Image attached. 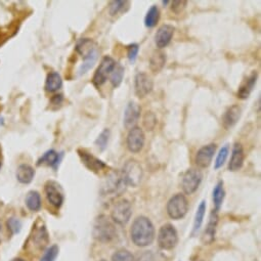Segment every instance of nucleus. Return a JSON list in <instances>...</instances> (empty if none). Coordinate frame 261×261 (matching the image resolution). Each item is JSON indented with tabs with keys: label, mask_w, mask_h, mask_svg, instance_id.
I'll use <instances>...</instances> for the list:
<instances>
[{
	"label": "nucleus",
	"mask_w": 261,
	"mask_h": 261,
	"mask_svg": "<svg viewBox=\"0 0 261 261\" xmlns=\"http://www.w3.org/2000/svg\"><path fill=\"white\" fill-rule=\"evenodd\" d=\"M124 72H125L124 67L121 66L120 64H116L114 70L110 75V82L113 85L114 88H117V87L121 85L124 78Z\"/></svg>",
	"instance_id": "c756f323"
},
{
	"label": "nucleus",
	"mask_w": 261,
	"mask_h": 261,
	"mask_svg": "<svg viewBox=\"0 0 261 261\" xmlns=\"http://www.w3.org/2000/svg\"><path fill=\"white\" fill-rule=\"evenodd\" d=\"M203 173L197 168L188 169L182 176V188L186 194H192L202 182Z\"/></svg>",
	"instance_id": "39448f33"
},
{
	"label": "nucleus",
	"mask_w": 261,
	"mask_h": 261,
	"mask_svg": "<svg viewBox=\"0 0 261 261\" xmlns=\"http://www.w3.org/2000/svg\"><path fill=\"white\" fill-rule=\"evenodd\" d=\"M144 126L148 130V132H152L157 124V118L153 112H146L144 116Z\"/></svg>",
	"instance_id": "f704fd0d"
},
{
	"label": "nucleus",
	"mask_w": 261,
	"mask_h": 261,
	"mask_svg": "<svg viewBox=\"0 0 261 261\" xmlns=\"http://www.w3.org/2000/svg\"><path fill=\"white\" fill-rule=\"evenodd\" d=\"M216 144H209L207 146H202L196 155L194 162L199 168H207L210 166L212 159L214 157V154L216 152Z\"/></svg>",
	"instance_id": "dca6fc26"
},
{
	"label": "nucleus",
	"mask_w": 261,
	"mask_h": 261,
	"mask_svg": "<svg viewBox=\"0 0 261 261\" xmlns=\"http://www.w3.org/2000/svg\"><path fill=\"white\" fill-rule=\"evenodd\" d=\"M154 88V82L152 78L144 72L138 73L134 78V92L138 98H144L150 94Z\"/></svg>",
	"instance_id": "f8f14e48"
},
{
	"label": "nucleus",
	"mask_w": 261,
	"mask_h": 261,
	"mask_svg": "<svg viewBox=\"0 0 261 261\" xmlns=\"http://www.w3.org/2000/svg\"><path fill=\"white\" fill-rule=\"evenodd\" d=\"M77 153H78V155H79L83 165L88 170H90V171H92L94 173H100L102 170L108 169V166L106 163H104L102 160H100L98 158L94 157L90 153H88V152H87V150L79 148L77 150Z\"/></svg>",
	"instance_id": "4468645a"
},
{
	"label": "nucleus",
	"mask_w": 261,
	"mask_h": 261,
	"mask_svg": "<svg viewBox=\"0 0 261 261\" xmlns=\"http://www.w3.org/2000/svg\"><path fill=\"white\" fill-rule=\"evenodd\" d=\"M244 159H245V154H244V148L241 144L236 142L232 148V158L228 163V170L230 171H238L243 165H244Z\"/></svg>",
	"instance_id": "6ab92c4d"
},
{
	"label": "nucleus",
	"mask_w": 261,
	"mask_h": 261,
	"mask_svg": "<svg viewBox=\"0 0 261 261\" xmlns=\"http://www.w3.org/2000/svg\"><path fill=\"white\" fill-rule=\"evenodd\" d=\"M160 20V10L158 8L157 6H152L146 16H144V25L148 28H154L158 23Z\"/></svg>",
	"instance_id": "cd10ccee"
},
{
	"label": "nucleus",
	"mask_w": 261,
	"mask_h": 261,
	"mask_svg": "<svg viewBox=\"0 0 261 261\" xmlns=\"http://www.w3.org/2000/svg\"><path fill=\"white\" fill-rule=\"evenodd\" d=\"M242 115V108L238 104L230 106L224 112L222 116V124L226 129H230L234 127L238 121L240 120Z\"/></svg>",
	"instance_id": "aec40b11"
},
{
	"label": "nucleus",
	"mask_w": 261,
	"mask_h": 261,
	"mask_svg": "<svg viewBox=\"0 0 261 261\" xmlns=\"http://www.w3.org/2000/svg\"><path fill=\"white\" fill-rule=\"evenodd\" d=\"M228 153H230V146L228 144L220 148V153L217 154V157H216V160H215V163H214V168L216 170L222 168L224 165V163H226V161L228 159Z\"/></svg>",
	"instance_id": "72a5a7b5"
},
{
	"label": "nucleus",
	"mask_w": 261,
	"mask_h": 261,
	"mask_svg": "<svg viewBox=\"0 0 261 261\" xmlns=\"http://www.w3.org/2000/svg\"><path fill=\"white\" fill-rule=\"evenodd\" d=\"M4 38V35H2V31H0V42H2V39Z\"/></svg>",
	"instance_id": "c03bdc74"
},
{
	"label": "nucleus",
	"mask_w": 261,
	"mask_h": 261,
	"mask_svg": "<svg viewBox=\"0 0 261 261\" xmlns=\"http://www.w3.org/2000/svg\"><path fill=\"white\" fill-rule=\"evenodd\" d=\"M62 102H64V96L62 94H56L50 100V104L52 106H60V104H62Z\"/></svg>",
	"instance_id": "a19ab883"
},
{
	"label": "nucleus",
	"mask_w": 261,
	"mask_h": 261,
	"mask_svg": "<svg viewBox=\"0 0 261 261\" xmlns=\"http://www.w3.org/2000/svg\"><path fill=\"white\" fill-rule=\"evenodd\" d=\"M188 211V202L184 194H176L167 203V213L170 218L178 220L184 218Z\"/></svg>",
	"instance_id": "20e7f679"
},
{
	"label": "nucleus",
	"mask_w": 261,
	"mask_h": 261,
	"mask_svg": "<svg viewBox=\"0 0 261 261\" xmlns=\"http://www.w3.org/2000/svg\"><path fill=\"white\" fill-rule=\"evenodd\" d=\"M205 212H206V203L205 201H202L197 209V212H196V216H194V228H192V234H194L197 232L202 224H203V220L205 216Z\"/></svg>",
	"instance_id": "7c9ffc66"
},
{
	"label": "nucleus",
	"mask_w": 261,
	"mask_h": 261,
	"mask_svg": "<svg viewBox=\"0 0 261 261\" xmlns=\"http://www.w3.org/2000/svg\"><path fill=\"white\" fill-rule=\"evenodd\" d=\"M132 242L138 247H146L155 238V228L146 216H138L130 230Z\"/></svg>",
	"instance_id": "f257e3e1"
},
{
	"label": "nucleus",
	"mask_w": 261,
	"mask_h": 261,
	"mask_svg": "<svg viewBox=\"0 0 261 261\" xmlns=\"http://www.w3.org/2000/svg\"><path fill=\"white\" fill-rule=\"evenodd\" d=\"M32 234L29 238L27 244L33 246L36 250H42L48 243V234L44 224H36L33 226Z\"/></svg>",
	"instance_id": "ddd939ff"
},
{
	"label": "nucleus",
	"mask_w": 261,
	"mask_h": 261,
	"mask_svg": "<svg viewBox=\"0 0 261 261\" xmlns=\"http://www.w3.org/2000/svg\"><path fill=\"white\" fill-rule=\"evenodd\" d=\"M257 80V73L254 71L243 83L242 85L238 87V98L241 100H247L253 90L254 85L256 84Z\"/></svg>",
	"instance_id": "b1692460"
},
{
	"label": "nucleus",
	"mask_w": 261,
	"mask_h": 261,
	"mask_svg": "<svg viewBox=\"0 0 261 261\" xmlns=\"http://www.w3.org/2000/svg\"><path fill=\"white\" fill-rule=\"evenodd\" d=\"M110 136H111V132H110V129H108V128H104L102 132L100 134V136H98V138L94 142L96 146L102 152L106 148L108 144V140H110Z\"/></svg>",
	"instance_id": "2f4dec72"
},
{
	"label": "nucleus",
	"mask_w": 261,
	"mask_h": 261,
	"mask_svg": "<svg viewBox=\"0 0 261 261\" xmlns=\"http://www.w3.org/2000/svg\"><path fill=\"white\" fill-rule=\"evenodd\" d=\"M224 182H220L217 184L213 190V203L215 206L216 211H218L222 205V202L224 200Z\"/></svg>",
	"instance_id": "c85d7f7f"
},
{
	"label": "nucleus",
	"mask_w": 261,
	"mask_h": 261,
	"mask_svg": "<svg viewBox=\"0 0 261 261\" xmlns=\"http://www.w3.org/2000/svg\"><path fill=\"white\" fill-rule=\"evenodd\" d=\"M188 2H184V0H182V2H173L171 4V10L176 14H180V12H182L186 6Z\"/></svg>",
	"instance_id": "ea45409f"
},
{
	"label": "nucleus",
	"mask_w": 261,
	"mask_h": 261,
	"mask_svg": "<svg viewBox=\"0 0 261 261\" xmlns=\"http://www.w3.org/2000/svg\"><path fill=\"white\" fill-rule=\"evenodd\" d=\"M140 52V46L136 43H132L127 46V58L130 62H134Z\"/></svg>",
	"instance_id": "58836bf2"
},
{
	"label": "nucleus",
	"mask_w": 261,
	"mask_h": 261,
	"mask_svg": "<svg viewBox=\"0 0 261 261\" xmlns=\"http://www.w3.org/2000/svg\"><path fill=\"white\" fill-rule=\"evenodd\" d=\"M121 174L127 186L136 188L142 178V167L138 161L129 159L125 162Z\"/></svg>",
	"instance_id": "7ed1b4c3"
},
{
	"label": "nucleus",
	"mask_w": 261,
	"mask_h": 261,
	"mask_svg": "<svg viewBox=\"0 0 261 261\" xmlns=\"http://www.w3.org/2000/svg\"><path fill=\"white\" fill-rule=\"evenodd\" d=\"M217 224H218V214H217L216 210H212L210 217H209L207 228L204 230V234L202 236V242L205 245H209L214 241Z\"/></svg>",
	"instance_id": "412c9836"
},
{
	"label": "nucleus",
	"mask_w": 261,
	"mask_h": 261,
	"mask_svg": "<svg viewBox=\"0 0 261 261\" xmlns=\"http://www.w3.org/2000/svg\"><path fill=\"white\" fill-rule=\"evenodd\" d=\"M77 54H79L83 60L90 58L98 56V50L96 48V43L90 38H81L76 44L75 48Z\"/></svg>",
	"instance_id": "f3484780"
},
{
	"label": "nucleus",
	"mask_w": 261,
	"mask_h": 261,
	"mask_svg": "<svg viewBox=\"0 0 261 261\" xmlns=\"http://www.w3.org/2000/svg\"><path fill=\"white\" fill-rule=\"evenodd\" d=\"M62 79L58 72H50L46 80L44 88L48 92H56L62 88Z\"/></svg>",
	"instance_id": "393cba45"
},
{
	"label": "nucleus",
	"mask_w": 261,
	"mask_h": 261,
	"mask_svg": "<svg viewBox=\"0 0 261 261\" xmlns=\"http://www.w3.org/2000/svg\"><path fill=\"white\" fill-rule=\"evenodd\" d=\"M102 261H104V260H102Z\"/></svg>",
	"instance_id": "49530a36"
},
{
	"label": "nucleus",
	"mask_w": 261,
	"mask_h": 261,
	"mask_svg": "<svg viewBox=\"0 0 261 261\" xmlns=\"http://www.w3.org/2000/svg\"><path fill=\"white\" fill-rule=\"evenodd\" d=\"M2 224L0 222V242H2Z\"/></svg>",
	"instance_id": "79ce46f5"
},
{
	"label": "nucleus",
	"mask_w": 261,
	"mask_h": 261,
	"mask_svg": "<svg viewBox=\"0 0 261 261\" xmlns=\"http://www.w3.org/2000/svg\"><path fill=\"white\" fill-rule=\"evenodd\" d=\"M92 234L98 242L108 243L116 238L117 230L114 224L108 218V216L100 215L94 222Z\"/></svg>",
	"instance_id": "f03ea898"
},
{
	"label": "nucleus",
	"mask_w": 261,
	"mask_h": 261,
	"mask_svg": "<svg viewBox=\"0 0 261 261\" xmlns=\"http://www.w3.org/2000/svg\"><path fill=\"white\" fill-rule=\"evenodd\" d=\"M60 160V155L56 152L54 150H50L48 152H46L44 154H43L37 161V165L40 166L42 164H46L48 166L54 167L56 168Z\"/></svg>",
	"instance_id": "a878e982"
},
{
	"label": "nucleus",
	"mask_w": 261,
	"mask_h": 261,
	"mask_svg": "<svg viewBox=\"0 0 261 261\" xmlns=\"http://www.w3.org/2000/svg\"><path fill=\"white\" fill-rule=\"evenodd\" d=\"M44 192L46 197L48 203L54 206V208L58 209L62 207L64 203V192L60 186L54 180L46 182L44 186Z\"/></svg>",
	"instance_id": "9d476101"
},
{
	"label": "nucleus",
	"mask_w": 261,
	"mask_h": 261,
	"mask_svg": "<svg viewBox=\"0 0 261 261\" xmlns=\"http://www.w3.org/2000/svg\"><path fill=\"white\" fill-rule=\"evenodd\" d=\"M116 60L111 56H104L100 60V66L94 72V75L92 77V83L96 87H100L104 82L108 80V77L111 75L112 71L114 70L116 66Z\"/></svg>",
	"instance_id": "423d86ee"
},
{
	"label": "nucleus",
	"mask_w": 261,
	"mask_h": 261,
	"mask_svg": "<svg viewBox=\"0 0 261 261\" xmlns=\"http://www.w3.org/2000/svg\"><path fill=\"white\" fill-rule=\"evenodd\" d=\"M132 204L126 199L117 201L111 210V217L113 222L120 226L126 224L129 222L130 217H132Z\"/></svg>",
	"instance_id": "1a4fd4ad"
},
{
	"label": "nucleus",
	"mask_w": 261,
	"mask_h": 261,
	"mask_svg": "<svg viewBox=\"0 0 261 261\" xmlns=\"http://www.w3.org/2000/svg\"><path fill=\"white\" fill-rule=\"evenodd\" d=\"M166 60H167V56L164 52H162L160 50H155L150 58V71L155 74L161 72L163 70V68L165 67Z\"/></svg>",
	"instance_id": "5701e85b"
},
{
	"label": "nucleus",
	"mask_w": 261,
	"mask_h": 261,
	"mask_svg": "<svg viewBox=\"0 0 261 261\" xmlns=\"http://www.w3.org/2000/svg\"><path fill=\"white\" fill-rule=\"evenodd\" d=\"M174 31H176V28L171 25H163L158 29L155 35V43L159 50H162L169 44Z\"/></svg>",
	"instance_id": "a211bd4d"
},
{
	"label": "nucleus",
	"mask_w": 261,
	"mask_h": 261,
	"mask_svg": "<svg viewBox=\"0 0 261 261\" xmlns=\"http://www.w3.org/2000/svg\"><path fill=\"white\" fill-rule=\"evenodd\" d=\"M2 153V152H0ZM2 159H0V169H2Z\"/></svg>",
	"instance_id": "a18cd8bd"
},
{
	"label": "nucleus",
	"mask_w": 261,
	"mask_h": 261,
	"mask_svg": "<svg viewBox=\"0 0 261 261\" xmlns=\"http://www.w3.org/2000/svg\"><path fill=\"white\" fill-rule=\"evenodd\" d=\"M142 113V108L136 102H129L125 108L123 124L126 129H132L136 126Z\"/></svg>",
	"instance_id": "2eb2a0df"
},
{
	"label": "nucleus",
	"mask_w": 261,
	"mask_h": 261,
	"mask_svg": "<svg viewBox=\"0 0 261 261\" xmlns=\"http://www.w3.org/2000/svg\"><path fill=\"white\" fill-rule=\"evenodd\" d=\"M12 261H25V260L22 259V258H14V259H12Z\"/></svg>",
	"instance_id": "37998d69"
},
{
	"label": "nucleus",
	"mask_w": 261,
	"mask_h": 261,
	"mask_svg": "<svg viewBox=\"0 0 261 261\" xmlns=\"http://www.w3.org/2000/svg\"><path fill=\"white\" fill-rule=\"evenodd\" d=\"M25 202L30 211L37 212L41 209V196L36 190H31L27 194Z\"/></svg>",
	"instance_id": "bb28decb"
},
{
	"label": "nucleus",
	"mask_w": 261,
	"mask_h": 261,
	"mask_svg": "<svg viewBox=\"0 0 261 261\" xmlns=\"http://www.w3.org/2000/svg\"><path fill=\"white\" fill-rule=\"evenodd\" d=\"M178 241V232L172 224H166L161 226L158 232V244L164 250H171L176 246Z\"/></svg>",
	"instance_id": "6e6552de"
},
{
	"label": "nucleus",
	"mask_w": 261,
	"mask_h": 261,
	"mask_svg": "<svg viewBox=\"0 0 261 261\" xmlns=\"http://www.w3.org/2000/svg\"><path fill=\"white\" fill-rule=\"evenodd\" d=\"M58 254V247L56 245H52L44 252L40 261H54Z\"/></svg>",
	"instance_id": "4c0bfd02"
},
{
	"label": "nucleus",
	"mask_w": 261,
	"mask_h": 261,
	"mask_svg": "<svg viewBox=\"0 0 261 261\" xmlns=\"http://www.w3.org/2000/svg\"><path fill=\"white\" fill-rule=\"evenodd\" d=\"M129 8V2H120V0H116V2H110L108 6V12L112 16H117L119 12H126Z\"/></svg>",
	"instance_id": "473e14b6"
},
{
	"label": "nucleus",
	"mask_w": 261,
	"mask_h": 261,
	"mask_svg": "<svg viewBox=\"0 0 261 261\" xmlns=\"http://www.w3.org/2000/svg\"><path fill=\"white\" fill-rule=\"evenodd\" d=\"M144 140H146V136L144 130L138 126H136L130 129L127 134V138H126L127 148L132 153L134 154L140 153L144 146Z\"/></svg>",
	"instance_id": "9b49d317"
},
{
	"label": "nucleus",
	"mask_w": 261,
	"mask_h": 261,
	"mask_svg": "<svg viewBox=\"0 0 261 261\" xmlns=\"http://www.w3.org/2000/svg\"><path fill=\"white\" fill-rule=\"evenodd\" d=\"M126 184L119 171H111L102 186V192L106 194H120L126 188Z\"/></svg>",
	"instance_id": "0eeeda50"
},
{
	"label": "nucleus",
	"mask_w": 261,
	"mask_h": 261,
	"mask_svg": "<svg viewBox=\"0 0 261 261\" xmlns=\"http://www.w3.org/2000/svg\"><path fill=\"white\" fill-rule=\"evenodd\" d=\"M112 261H136L134 255L127 250H119L115 252L112 257Z\"/></svg>",
	"instance_id": "c9c22d12"
},
{
	"label": "nucleus",
	"mask_w": 261,
	"mask_h": 261,
	"mask_svg": "<svg viewBox=\"0 0 261 261\" xmlns=\"http://www.w3.org/2000/svg\"><path fill=\"white\" fill-rule=\"evenodd\" d=\"M35 176V170L29 164H20L16 172V178L18 182L23 184H29L32 182Z\"/></svg>",
	"instance_id": "4be33fe9"
},
{
	"label": "nucleus",
	"mask_w": 261,
	"mask_h": 261,
	"mask_svg": "<svg viewBox=\"0 0 261 261\" xmlns=\"http://www.w3.org/2000/svg\"><path fill=\"white\" fill-rule=\"evenodd\" d=\"M6 226H8V230L12 234H18L22 228V222L20 220L16 218V217H10V218H8L6 222Z\"/></svg>",
	"instance_id": "e433bc0d"
}]
</instances>
